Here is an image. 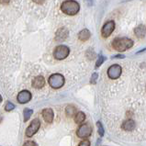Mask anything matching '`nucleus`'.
<instances>
[{"label":"nucleus","instance_id":"nucleus-19","mask_svg":"<svg viewBox=\"0 0 146 146\" xmlns=\"http://www.w3.org/2000/svg\"><path fill=\"white\" fill-rule=\"evenodd\" d=\"M106 61V57L105 56H102V55H99L98 60H97V62H96V68H98L100 65H101L104 62Z\"/></svg>","mask_w":146,"mask_h":146},{"label":"nucleus","instance_id":"nucleus-24","mask_svg":"<svg viewBox=\"0 0 146 146\" xmlns=\"http://www.w3.org/2000/svg\"><path fill=\"white\" fill-rule=\"evenodd\" d=\"M23 146H39V145L37 143H35L34 141H27L26 143L23 144Z\"/></svg>","mask_w":146,"mask_h":146},{"label":"nucleus","instance_id":"nucleus-1","mask_svg":"<svg viewBox=\"0 0 146 146\" xmlns=\"http://www.w3.org/2000/svg\"><path fill=\"white\" fill-rule=\"evenodd\" d=\"M133 44H134V41L131 39L125 38V37H123V38H116L112 41V47L117 52H122L131 49L133 46Z\"/></svg>","mask_w":146,"mask_h":146},{"label":"nucleus","instance_id":"nucleus-4","mask_svg":"<svg viewBox=\"0 0 146 146\" xmlns=\"http://www.w3.org/2000/svg\"><path fill=\"white\" fill-rule=\"evenodd\" d=\"M92 131H93L92 127H91L90 123L87 122V123L81 124L80 126H79V128L76 131V135L78 138H80V139H87L92 134Z\"/></svg>","mask_w":146,"mask_h":146},{"label":"nucleus","instance_id":"nucleus-26","mask_svg":"<svg viewBox=\"0 0 146 146\" xmlns=\"http://www.w3.org/2000/svg\"><path fill=\"white\" fill-rule=\"evenodd\" d=\"M33 1L37 4H43L45 2V0H33Z\"/></svg>","mask_w":146,"mask_h":146},{"label":"nucleus","instance_id":"nucleus-27","mask_svg":"<svg viewBox=\"0 0 146 146\" xmlns=\"http://www.w3.org/2000/svg\"><path fill=\"white\" fill-rule=\"evenodd\" d=\"M114 58H120V59H122V58H124V55H121V54H118V55H115Z\"/></svg>","mask_w":146,"mask_h":146},{"label":"nucleus","instance_id":"nucleus-28","mask_svg":"<svg viewBox=\"0 0 146 146\" xmlns=\"http://www.w3.org/2000/svg\"><path fill=\"white\" fill-rule=\"evenodd\" d=\"M2 102V98H1V96H0V103Z\"/></svg>","mask_w":146,"mask_h":146},{"label":"nucleus","instance_id":"nucleus-6","mask_svg":"<svg viewBox=\"0 0 146 146\" xmlns=\"http://www.w3.org/2000/svg\"><path fill=\"white\" fill-rule=\"evenodd\" d=\"M40 128V121L39 119H34L31 120V124L29 125L28 128L26 129V131H25V134H26L27 137L31 138L35 133L38 132V131Z\"/></svg>","mask_w":146,"mask_h":146},{"label":"nucleus","instance_id":"nucleus-25","mask_svg":"<svg viewBox=\"0 0 146 146\" xmlns=\"http://www.w3.org/2000/svg\"><path fill=\"white\" fill-rule=\"evenodd\" d=\"M9 2H10V0H0V3L3 4V5H7Z\"/></svg>","mask_w":146,"mask_h":146},{"label":"nucleus","instance_id":"nucleus-7","mask_svg":"<svg viewBox=\"0 0 146 146\" xmlns=\"http://www.w3.org/2000/svg\"><path fill=\"white\" fill-rule=\"evenodd\" d=\"M121 73H122L121 66L119 64H113V65L110 66L108 69V76L110 79H112V80L118 79L120 76Z\"/></svg>","mask_w":146,"mask_h":146},{"label":"nucleus","instance_id":"nucleus-22","mask_svg":"<svg viewBox=\"0 0 146 146\" xmlns=\"http://www.w3.org/2000/svg\"><path fill=\"white\" fill-rule=\"evenodd\" d=\"M98 78V73H94L92 74V76H91V80H90V83L92 85H95L96 83H97V80Z\"/></svg>","mask_w":146,"mask_h":146},{"label":"nucleus","instance_id":"nucleus-12","mask_svg":"<svg viewBox=\"0 0 146 146\" xmlns=\"http://www.w3.org/2000/svg\"><path fill=\"white\" fill-rule=\"evenodd\" d=\"M45 78L42 76H36L32 81V87H34L36 89H40L45 86Z\"/></svg>","mask_w":146,"mask_h":146},{"label":"nucleus","instance_id":"nucleus-8","mask_svg":"<svg viewBox=\"0 0 146 146\" xmlns=\"http://www.w3.org/2000/svg\"><path fill=\"white\" fill-rule=\"evenodd\" d=\"M115 30V22L113 20L107 21L101 29V35L103 38H108L111 35V33Z\"/></svg>","mask_w":146,"mask_h":146},{"label":"nucleus","instance_id":"nucleus-21","mask_svg":"<svg viewBox=\"0 0 146 146\" xmlns=\"http://www.w3.org/2000/svg\"><path fill=\"white\" fill-rule=\"evenodd\" d=\"M97 126H98V133L100 136H104V128H103V125L100 121H98L97 122Z\"/></svg>","mask_w":146,"mask_h":146},{"label":"nucleus","instance_id":"nucleus-20","mask_svg":"<svg viewBox=\"0 0 146 146\" xmlns=\"http://www.w3.org/2000/svg\"><path fill=\"white\" fill-rule=\"evenodd\" d=\"M15 108V105L12 102H7L6 104V106H5V110L6 111H11V110H13Z\"/></svg>","mask_w":146,"mask_h":146},{"label":"nucleus","instance_id":"nucleus-14","mask_svg":"<svg viewBox=\"0 0 146 146\" xmlns=\"http://www.w3.org/2000/svg\"><path fill=\"white\" fill-rule=\"evenodd\" d=\"M90 36H91V33L87 29H84V30H82L78 33V38L82 41H86L87 40H89Z\"/></svg>","mask_w":146,"mask_h":146},{"label":"nucleus","instance_id":"nucleus-18","mask_svg":"<svg viewBox=\"0 0 146 146\" xmlns=\"http://www.w3.org/2000/svg\"><path fill=\"white\" fill-rule=\"evenodd\" d=\"M33 114V110H31V108H25L24 111H23V117H24V121L27 122L29 119H31V115Z\"/></svg>","mask_w":146,"mask_h":146},{"label":"nucleus","instance_id":"nucleus-9","mask_svg":"<svg viewBox=\"0 0 146 146\" xmlns=\"http://www.w3.org/2000/svg\"><path fill=\"white\" fill-rule=\"evenodd\" d=\"M32 98V95L29 90H22L18 94L17 97V100L19 104H26L31 101Z\"/></svg>","mask_w":146,"mask_h":146},{"label":"nucleus","instance_id":"nucleus-13","mask_svg":"<svg viewBox=\"0 0 146 146\" xmlns=\"http://www.w3.org/2000/svg\"><path fill=\"white\" fill-rule=\"evenodd\" d=\"M121 128H122V130L126 131H133V129L135 128V121L131 119L124 120L121 125Z\"/></svg>","mask_w":146,"mask_h":146},{"label":"nucleus","instance_id":"nucleus-10","mask_svg":"<svg viewBox=\"0 0 146 146\" xmlns=\"http://www.w3.org/2000/svg\"><path fill=\"white\" fill-rule=\"evenodd\" d=\"M69 35V31L66 28H61L56 31L55 34V40L56 41H64Z\"/></svg>","mask_w":146,"mask_h":146},{"label":"nucleus","instance_id":"nucleus-11","mask_svg":"<svg viewBox=\"0 0 146 146\" xmlns=\"http://www.w3.org/2000/svg\"><path fill=\"white\" fill-rule=\"evenodd\" d=\"M41 115H42V118H43L45 122H47V123L50 124V123H52L53 121L54 114H53V110H52V108H44V110H42V113H41Z\"/></svg>","mask_w":146,"mask_h":146},{"label":"nucleus","instance_id":"nucleus-16","mask_svg":"<svg viewBox=\"0 0 146 146\" xmlns=\"http://www.w3.org/2000/svg\"><path fill=\"white\" fill-rule=\"evenodd\" d=\"M85 120H86V114L84 112L78 111L77 113L74 115V122L76 124L81 125V124H83V122H84Z\"/></svg>","mask_w":146,"mask_h":146},{"label":"nucleus","instance_id":"nucleus-23","mask_svg":"<svg viewBox=\"0 0 146 146\" xmlns=\"http://www.w3.org/2000/svg\"><path fill=\"white\" fill-rule=\"evenodd\" d=\"M91 143H90V141L87 140V139H85L84 141H82L79 143L78 146H90Z\"/></svg>","mask_w":146,"mask_h":146},{"label":"nucleus","instance_id":"nucleus-3","mask_svg":"<svg viewBox=\"0 0 146 146\" xmlns=\"http://www.w3.org/2000/svg\"><path fill=\"white\" fill-rule=\"evenodd\" d=\"M49 85L53 89H60L65 83L64 76L61 74H53L49 77Z\"/></svg>","mask_w":146,"mask_h":146},{"label":"nucleus","instance_id":"nucleus-17","mask_svg":"<svg viewBox=\"0 0 146 146\" xmlns=\"http://www.w3.org/2000/svg\"><path fill=\"white\" fill-rule=\"evenodd\" d=\"M65 113H66V115H67V117H69V118H73V117H74V115L77 113V110L74 106L68 105L65 108Z\"/></svg>","mask_w":146,"mask_h":146},{"label":"nucleus","instance_id":"nucleus-15","mask_svg":"<svg viewBox=\"0 0 146 146\" xmlns=\"http://www.w3.org/2000/svg\"><path fill=\"white\" fill-rule=\"evenodd\" d=\"M134 33H135V35L138 37V38H141V39L144 38L145 33H146L145 26H144V25H140V26H138L134 30Z\"/></svg>","mask_w":146,"mask_h":146},{"label":"nucleus","instance_id":"nucleus-5","mask_svg":"<svg viewBox=\"0 0 146 146\" xmlns=\"http://www.w3.org/2000/svg\"><path fill=\"white\" fill-rule=\"evenodd\" d=\"M70 49L65 46V45H58V46L54 49L53 52V57L56 60H64L69 55Z\"/></svg>","mask_w":146,"mask_h":146},{"label":"nucleus","instance_id":"nucleus-2","mask_svg":"<svg viewBox=\"0 0 146 146\" xmlns=\"http://www.w3.org/2000/svg\"><path fill=\"white\" fill-rule=\"evenodd\" d=\"M61 10L66 15L74 16L77 14L80 10V6L74 0H66L61 5Z\"/></svg>","mask_w":146,"mask_h":146}]
</instances>
